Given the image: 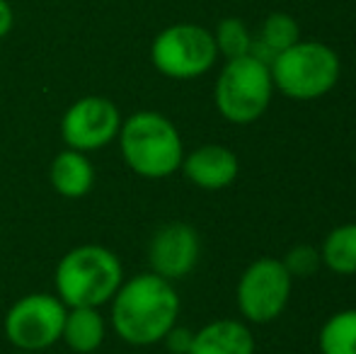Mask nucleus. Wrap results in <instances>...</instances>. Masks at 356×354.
Here are the masks:
<instances>
[{
	"label": "nucleus",
	"instance_id": "nucleus-3",
	"mask_svg": "<svg viewBox=\"0 0 356 354\" xmlns=\"http://www.w3.org/2000/svg\"><path fill=\"white\" fill-rule=\"evenodd\" d=\"M122 282V262L102 246L73 248L56 267V293L68 308H99L112 301Z\"/></svg>",
	"mask_w": 356,
	"mask_h": 354
},
{
	"label": "nucleus",
	"instance_id": "nucleus-14",
	"mask_svg": "<svg viewBox=\"0 0 356 354\" xmlns=\"http://www.w3.org/2000/svg\"><path fill=\"white\" fill-rule=\"evenodd\" d=\"M61 340L78 354H92L104 340V321L97 308H71L63 321Z\"/></svg>",
	"mask_w": 356,
	"mask_h": 354
},
{
	"label": "nucleus",
	"instance_id": "nucleus-8",
	"mask_svg": "<svg viewBox=\"0 0 356 354\" xmlns=\"http://www.w3.org/2000/svg\"><path fill=\"white\" fill-rule=\"evenodd\" d=\"M66 303L51 293H29L5 316V337L22 352H39L61 340Z\"/></svg>",
	"mask_w": 356,
	"mask_h": 354
},
{
	"label": "nucleus",
	"instance_id": "nucleus-17",
	"mask_svg": "<svg viewBox=\"0 0 356 354\" xmlns=\"http://www.w3.org/2000/svg\"><path fill=\"white\" fill-rule=\"evenodd\" d=\"M320 354H356V308L337 311L318 332Z\"/></svg>",
	"mask_w": 356,
	"mask_h": 354
},
{
	"label": "nucleus",
	"instance_id": "nucleus-9",
	"mask_svg": "<svg viewBox=\"0 0 356 354\" xmlns=\"http://www.w3.org/2000/svg\"><path fill=\"white\" fill-rule=\"evenodd\" d=\"M122 129L119 107L107 97L88 95L68 107L61 122V136L68 148L80 153L97 151L112 143Z\"/></svg>",
	"mask_w": 356,
	"mask_h": 354
},
{
	"label": "nucleus",
	"instance_id": "nucleus-5",
	"mask_svg": "<svg viewBox=\"0 0 356 354\" xmlns=\"http://www.w3.org/2000/svg\"><path fill=\"white\" fill-rule=\"evenodd\" d=\"M272 95L274 81L269 66L248 54L225 61L213 88V102L225 122L245 127L267 112Z\"/></svg>",
	"mask_w": 356,
	"mask_h": 354
},
{
	"label": "nucleus",
	"instance_id": "nucleus-4",
	"mask_svg": "<svg viewBox=\"0 0 356 354\" xmlns=\"http://www.w3.org/2000/svg\"><path fill=\"white\" fill-rule=\"evenodd\" d=\"M274 90L286 97L308 102L327 95L339 83L342 61L337 51L323 42H296L269 63Z\"/></svg>",
	"mask_w": 356,
	"mask_h": 354
},
{
	"label": "nucleus",
	"instance_id": "nucleus-21",
	"mask_svg": "<svg viewBox=\"0 0 356 354\" xmlns=\"http://www.w3.org/2000/svg\"><path fill=\"white\" fill-rule=\"evenodd\" d=\"M13 22H15L13 8H10L8 0H0V39L8 37L10 29H13Z\"/></svg>",
	"mask_w": 356,
	"mask_h": 354
},
{
	"label": "nucleus",
	"instance_id": "nucleus-13",
	"mask_svg": "<svg viewBox=\"0 0 356 354\" xmlns=\"http://www.w3.org/2000/svg\"><path fill=\"white\" fill-rule=\"evenodd\" d=\"M95 182V168L92 163L85 158V153L80 151H68L58 153L51 163V184L61 197L78 199L92 189Z\"/></svg>",
	"mask_w": 356,
	"mask_h": 354
},
{
	"label": "nucleus",
	"instance_id": "nucleus-18",
	"mask_svg": "<svg viewBox=\"0 0 356 354\" xmlns=\"http://www.w3.org/2000/svg\"><path fill=\"white\" fill-rule=\"evenodd\" d=\"M213 42H216V49H218L220 56H225V61L248 56L250 49H252L250 29L240 17L220 19L218 27H216V32H213Z\"/></svg>",
	"mask_w": 356,
	"mask_h": 354
},
{
	"label": "nucleus",
	"instance_id": "nucleus-19",
	"mask_svg": "<svg viewBox=\"0 0 356 354\" xmlns=\"http://www.w3.org/2000/svg\"><path fill=\"white\" fill-rule=\"evenodd\" d=\"M284 267L286 272L291 274V279H308L323 267V257H320V250L315 246H308V243H298L293 246L289 252L284 255Z\"/></svg>",
	"mask_w": 356,
	"mask_h": 354
},
{
	"label": "nucleus",
	"instance_id": "nucleus-20",
	"mask_svg": "<svg viewBox=\"0 0 356 354\" xmlns=\"http://www.w3.org/2000/svg\"><path fill=\"white\" fill-rule=\"evenodd\" d=\"M192 340H194V332L187 330V328H179V325H172L168 335L163 337V342L170 354H189Z\"/></svg>",
	"mask_w": 356,
	"mask_h": 354
},
{
	"label": "nucleus",
	"instance_id": "nucleus-2",
	"mask_svg": "<svg viewBox=\"0 0 356 354\" xmlns=\"http://www.w3.org/2000/svg\"><path fill=\"white\" fill-rule=\"evenodd\" d=\"M119 146L127 166L148 179L168 177L179 170L184 158L177 127L160 112H136L122 122Z\"/></svg>",
	"mask_w": 356,
	"mask_h": 354
},
{
	"label": "nucleus",
	"instance_id": "nucleus-6",
	"mask_svg": "<svg viewBox=\"0 0 356 354\" xmlns=\"http://www.w3.org/2000/svg\"><path fill=\"white\" fill-rule=\"evenodd\" d=\"M218 49L213 32L202 24H170L150 44V61L155 71L172 81H192L213 68Z\"/></svg>",
	"mask_w": 356,
	"mask_h": 354
},
{
	"label": "nucleus",
	"instance_id": "nucleus-1",
	"mask_svg": "<svg viewBox=\"0 0 356 354\" xmlns=\"http://www.w3.org/2000/svg\"><path fill=\"white\" fill-rule=\"evenodd\" d=\"M177 316L179 296L172 282L155 272L127 279L112 296V325L117 335L134 347L163 342L170 328L177 325Z\"/></svg>",
	"mask_w": 356,
	"mask_h": 354
},
{
	"label": "nucleus",
	"instance_id": "nucleus-16",
	"mask_svg": "<svg viewBox=\"0 0 356 354\" xmlns=\"http://www.w3.org/2000/svg\"><path fill=\"white\" fill-rule=\"evenodd\" d=\"M323 265L334 274H356V223L334 226L320 248Z\"/></svg>",
	"mask_w": 356,
	"mask_h": 354
},
{
	"label": "nucleus",
	"instance_id": "nucleus-15",
	"mask_svg": "<svg viewBox=\"0 0 356 354\" xmlns=\"http://www.w3.org/2000/svg\"><path fill=\"white\" fill-rule=\"evenodd\" d=\"M296 42H300L298 22L286 13H272L267 19H264L259 39H252L250 54L269 66L277 54H282L284 49L293 47Z\"/></svg>",
	"mask_w": 356,
	"mask_h": 354
},
{
	"label": "nucleus",
	"instance_id": "nucleus-7",
	"mask_svg": "<svg viewBox=\"0 0 356 354\" xmlns=\"http://www.w3.org/2000/svg\"><path fill=\"white\" fill-rule=\"evenodd\" d=\"M293 279L277 257H257L245 267L235 287V303L245 323L267 325L282 318L289 306Z\"/></svg>",
	"mask_w": 356,
	"mask_h": 354
},
{
	"label": "nucleus",
	"instance_id": "nucleus-12",
	"mask_svg": "<svg viewBox=\"0 0 356 354\" xmlns=\"http://www.w3.org/2000/svg\"><path fill=\"white\" fill-rule=\"evenodd\" d=\"M189 354H254V335L245 321L220 318L194 332Z\"/></svg>",
	"mask_w": 356,
	"mask_h": 354
},
{
	"label": "nucleus",
	"instance_id": "nucleus-10",
	"mask_svg": "<svg viewBox=\"0 0 356 354\" xmlns=\"http://www.w3.org/2000/svg\"><path fill=\"white\" fill-rule=\"evenodd\" d=\"M202 255L199 233L184 221H170L153 233L148 246L150 272L175 282L182 279L197 267Z\"/></svg>",
	"mask_w": 356,
	"mask_h": 354
},
{
	"label": "nucleus",
	"instance_id": "nucleus-11",
	"mask_svg": "<svg viewBox=\"0 0 356 354\" xmlns=\"http://www.w3.org/2000/svg\"><path fill=\"white\" fill-rule=\"evenodd\" d=\"M179 170L184 177L199 189L207 192H218L235 182L240 172V161L228 146L220 143H204V146L194 148L189 156L182 158Z\"/></svg>",
	"mask_w": 356,
	"mask_h": 354
},
{
	"label": "nucleus",
	"instance_id": "nucleus-22",
	"mask_svg": "<svg viewBox=\"0 0 356 354\" xmlns=\"http://www.w3.org/2000/svg\"><path fill=\"white\" fill-rule=\"evenodd\" d=\"M19 354H37V352H19Z\"/></svg>",
	"mask_w": 356,
	"mask_h": 354
}]
</instances>
